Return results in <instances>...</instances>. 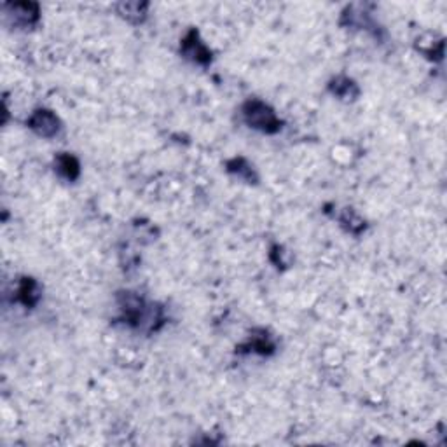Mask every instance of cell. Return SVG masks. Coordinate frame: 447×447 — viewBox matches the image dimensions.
Masks as SVG:
<instances>
[{
  "instance_id": "obj_1",
  "label": "cell",
  "mask_w": 447,
  "mask_h": 447,
  "mask_svg": "<svg viewBox=\"0 0 447 447\" xmlns=\"http://www.w3.org/2000/svg\"><path fill=\"white\" fill-rule=\"evenodd\" d=\"M241 115L243 121L247 122L248 128L257 129V131L266 133V135H275L281 129V121L275 110L268 103L261 100H248L241 107Z\"/></svg>"
},
{
  "instance_id": "obj_2",
  "label": "cell",
  "mask_w": 447,
  "mask_h": 447,
  "mask_svg": "<svg viewBox=\"0 0 447 447\" xmlns=\"http://www.w3.org/2000/svg\"><path fill=\"white\" fill-rule=\"evenodd\" d=\"M180 55L186 58V60L193 61V63L203 65V67H208V65L212 63V51L207 48V44L201 41L196 28H190V30L187 32L186 37L182 39Z\"/></svg>"
},
{
  "instance_id": "obj_3",
  "label": "cell",
  "mask_w": 447,
  "mask_h": 447,
  "mask_svg": "<svg viewBox=\"0 0 447 447\" xmlns=\"http://www.w3.org/2000/svg\"><path fill=\"white\" fill-rule=\"evenodd\" d=\"M27 126L42 138H53L61 129V122L55 112L48 109H37L28 117Z\"/></svg>"
},
{
  "instance_id": "obj_4",
  "label": "cell",
  "mask_w": 447,
  "mask_h": 447,
  "mask_svg": "<svg viewBox=\"0 0 447 447\" xmlns=\"http://www.w3.org/2000/svg\"><path fill=\"white\" fill-rule=\"evenodd\" d=\"M4 7L7 11V16L13 20L16 27H35L39 23V18H41V9H39V4L35 2H11Z\"/></svg>"
},
{
  "instance_id": "obj_5",
  "label": "cell",
  "mask_w": 447,
  "mask_h": 447,
  "mask_svg": "<svg viewBox=\"0 0 447 447\" xmlns=\"http://www.w3.org/2000/svg\"><path fill=\"white\" fill-rule=\"evenodd\" d=\"M42 299V287L39 285V281L30 276H23L18 283L16 290V301L21 302L25 308H35L39 304V301Z\"/></svg>"
},
{
  "instance_id": "obj_6",
  "label": "cell",
  "mask_w": 447,
  "mask_h": 447,
  "mask_svg": "<svg viewBox=\"0 0 447 447\" xmlns=\"http://www.w3.org/2000/svg\"><path fill=\"white\" fill-rule=\"evenodd\" d=\"M275 341L273 337L266 332L264 329L254 330L248 337V341L245 344L240 346V351H252V353H259V355H271L275 353Z\"/></svg>"
},
{
  "instance_id": "obj_7",
  "label": "cell",
  "mask_w": 447,
  "mask_h": 447,
  "mask_svg": "<svg viewBox=\"0 0 447 447\" xmlns=\"http://www.w3.org/2000/svg\"><path fill=\"white\" fill-rule=\"evenodd\" d=\"M329 91L332 93L335 98L344 100V102H353L360 96V88L353 79L346 75H337L329 82Z\"/></svg>"
},
{
  "instance_id": "obj_8",
  "label": "cell",
  "mask_w": 447,
  "mask_h": 447,
  "mask_svg": "<svg viewBox=\"0 0 447 447\" xmlns=\"http://www.w3.org/2000/svg\"><path fill=\"white\" fill-rule=\"evenodd\" d=\"M55 169L61 179L68 180V182H75L81 175V164H79L77 157L68 153H60L55 157Z\"/></svg>"
},
{
  "instance_id": "obj_9",
  "label": "cell",
  "mask_w": 447,
  "mask_h": 447,
  "mask_svg": "<svg viewBox=\"0 0 447 447\" xmlns=\"http://www.w3.org/2000/svg\"><path fill=\"white\" fill-rule=\"evenodd\" d=\"M226 169H227V173H231V175L238 176V179L245 180V182H248V183H257V180H259V176H257V173H255L254 167H252V164L248 163L245 157H234V160L227 161Z\"/></svg>"
},
{
  "instance_id": "obj_10",
  "label": "cell",
  "mask_w": 447,
  "mask_h": 447,
  "mask_svg": "<svg viewBox=\"0 0 447 447\" xmlns=\"http://www.w3.org/2000/svg\"><path fill=\"white\" fill-rule=\"evenodd\" d=\"M115 7H117V13L121 14L124 20L138 25V23H143V21H145L149 4L147 2H122V4H117Z\"/></svg>"
},
{
  "instance_id": "obj_11",
  "label": "cell",
  "mask_w": 447,
  "mask_h": 447,
  "mask_svg": "<svg viewBox=\"0 0 447 447\" xmlns=\"http://www.w3.org/2000/svg\"><path fill=\"white\" fill-rule=\"evenodd\" d=\"M337 221L341 224L342 229L348 231L349 234H355V236H358L365 229V221L360 219L358 214L355 210H351V208H344L342 214L337 217Z\"/></svg>"
},
{
  "instance_id": "obj_12",
  "label": "cell",
  "mask_w": 447,
  "mask_h": 447,
  "mask_svg": "<svg viewBox=\"0 0 447 447\" xmlns=\"http://www.w3.org/2000/svg\"><path fill=\"white\" fill-rule=\"evenodd\" d=\"M269 255H271V261L275 262V266H278V268H283V266H285L283 248H281L280 245H275V247L271 248V252H269Z\"/></svg>"
}]
</instances>
